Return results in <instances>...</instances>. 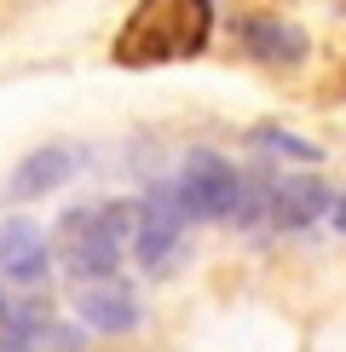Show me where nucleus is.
<instances>
[{
    "label": "nucleus",
    "mask_w": 346,
    "mask_h": 352,
    "mask_svg": "<svg viewBox=\"0 0 346 352\" xmlns=\"http://www.w3.org/2000/svg\"><path fill=\"white\" fill-rule=\"evenodd\" d=\"M329 214H335V231L346 237V197H335V208H329Z\"/></svg>",
    "instance_id": "nucleus-12"
},
{
    "label": "nucleus",
    "mask_w": 346,
    "mask_h": 352,
    "mask_svg": "<svg viewBox=\"0 0 346 352\" xmlns=\"http://www.w3.org/2000/svg\"><path fill=\"white\" fill-rule=\"evenodd\" d=\"M76 173V151L69 144H41V151H29L18 168H12L6 179V197L12 202H35V197H52L58 185Z\"/></svg>",
    "instance_id": "nucleus-7"
},
{
    "label": "nucleus",
    "mask_w": 346,
    "mask_h": 352,
    "mask_svg": "<svg viewBox=\"0 0 346 352\" xmlns=\"http://www.w3.org/2000/svg\"><path fill=\"white\" fill-rule=\"evenodd\" d=\"M133 237H139V202H86L58 219V254L81 283L115 277Z\"/></svg>",
    "instance_id": "nucleus-2"
},
{
    "label": "nucleus",
    "mask_w": 346,
    "mask_h": 352,
    "mask_svg": "<svg viewBox=\"0 0 346 352\" xmlns=\"http://www.w3.org/2000/svg\"><path fill=\"white\" fill-rule=\"evenodd\" d=\"M0 272H6L12 289H41L52 272L47 260V237H41L35 219H6L0 226Z\"/></svg>",
    "instance_id": "nucleus-5"
},
{
    "label": "nucleus",
    "mask_w": 346,
    "mask_h": 352,
    "mask_svg": "<svg viewBox=\"0 0 346 352\" xmlns=\"http://www.w3.org/2000/svg\"><path fill=\"white\" fill-rule=\"evenodd\" d=\"M179 202L191 208V219H231L237 208V190H242V173L214 151H191L179 168Z\"/></svg>",
    "instance_id": "nucleus-4"
},
{
    "label": "nucleus",
    "mask_w": 346,
    "mask_h": 352,
    "mask_svg": "<svg viewBox=\"0 0 346 352\" xmlns=\"http://www.w3.org/2000/svg\"><path fill=\"white\" fill-rule=\"evenodd\" d=\"M76 312L86 318V329H104V335H127L139 324V300L127 283L115 277H98V283H81L76 289Z\"/></svg>",
    "instance_id": "nucleus-8"
},
{
    "label": "nucleus",
    "mask_w": 346,
    "mask_h": 352,
    "mask_svg": "<svg viewBox=\"0 0 346 352\" xmlns=\"http://www.w3.org/2000/svg\"><path fill=\"white\" fill-rule=\"evenodd\" d=\"M185 226H191V208L179 202V185H150V197L139 202V237H133L139 266L168 272L185 248Z\"/></svg>",
    "instance_id": "nucleus-3"
},
{
    "label": "nucleus",
    "mask_w": 346,
    "mask_h": 352,
    "mask_svg": "<svg viewBox=\"0 0 346 352\" xmlns=\"http://www.w3.org/2000/svg\"><path fill=\"white\" fill-rule=\"evenodd\" d=\"M237 41H242L249 58H260V64H271V69H295L300 58H306V29L288 23V18H242Z\"/></svg>",
    "instance_id": "nucleus-6"
},
{
    "label": "nucleus",
    "mask_w": 346,
    "mask_h": 352,
    "mask_svg": "<svg viewBox=\"0 0 346 352\" xmlns=\"http://www.w3.org/2000/svg\"><path fill=\"white\" fill-rule=\"evenodd\" d=\"M335 208V190H329L317 173H288V179H277V197H271V219L288 231H300V226H312L317 214H329Z\"/></svg>",
    "instance_id": "nucleus-9"
},
{
    "label": "nucleus",
    "mask_w": 346,
    "mask_h": 352,
    "mask_svg": "<svg viewBox=\"0 0 346 352\" xmlns=\"http://www.w3.org/2000/svg\"><path fill=\"white\" fill-rule=\"evenodd\" d=\"M254 144L271 156H295V162H317V144H306L300 133H283V127H254Z\"/></svg>",
    "instance_id": "nucleus-11"
},
{
    "label": "nucleus",
    "mask_w": 346,
    "mask_h": 352,
    "mask_svg": "<svg viewBox=\"0 0 346 352\" xmlns=\"http://www.w3.org/2000/svg\"><path fill=\"white\" fill-rule=\"evenodd\" d=\"M214 29V0H139L133 18L115 35V64L144 69V64H179L208 47Z\"/></svg>",
    "instance_id": "nucleus-1"
},
{
    "label": "nucleus",
    "mask_w": 346,
    "mask_h": 352,
    "mask_svg": "<svg viewBox=\"0 0 346 352\" xmlns=\"http://www.w3.org/2000/svg\"><path fill=\"white\" fill-rule=\"evenodd\" d=\"M0 352H23V346H18V341H0Z\"/></svg>",
    "instance_id": "nucleus-13"
},
{
    "label": "nucleus",
    "mask_w": 346,
    "mask_h": 352,
    "mask_svg": "<svg viewBox=\"0 0 346 352\" xmlns=\"http://www.w3.org/2000/svg\"><path fill=\"white\" fill-rule=\"evenodd\" d=\"M271 197H277V179H266V173H242L237 208H231L225 226H237V231H260V226L271 219Z\"/></svg>",
    "instance_id": "nucleus-10"
}]
</instances>
